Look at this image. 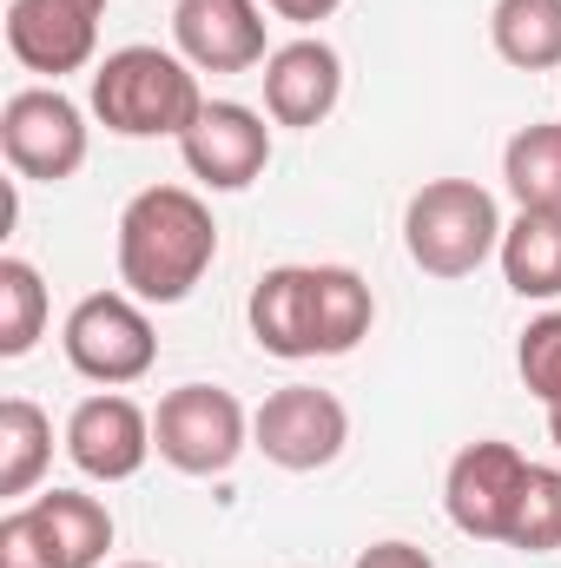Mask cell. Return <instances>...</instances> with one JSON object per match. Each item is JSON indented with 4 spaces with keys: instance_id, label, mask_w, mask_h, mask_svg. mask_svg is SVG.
<instances>
[{
    "instance_id": "1",
    "label": "cell",
    "mask_w": 561,
    "mask_h": 568,
    "mask_svg": "<svg viewBox=\"0 0 561 568\" xmlns=\"http://www.w3.org/2000/svg\"><path fill=\"white\" fill-rule=\"evenodd\" d=\"M218 258L212 205L185 185H145L120 212V284L140 304H185Z\"/></svg>"
},
{
    "instance_id": "2",
    "label": "cell",
    "mask_w": 561,
    "mask_h": 568,
    "mask_svg": "<svg viewBox=\"0 0 561 568\" xmlns=\"http://www.w3.org/2000/svg\"><path fill=\"white\" fill-rule=\"evenodd\" d=\"M212 100L198 93V67L165 47H120L93 67V113L120 140H185Z\"/></svg>"
},
{
    "instance_id": "3",
    "label": "cell",
    "mask_w": 561,
    "mask_h": 568,
    "mask_svg": "<svg viewBox=\"0 0 561 568\" xmlns=\"http://www.w3.org/2000/svg\"><path fill=\"white\" fill-rule=\"evenodd\" d=\"M502 205L476 179H429L410 212H404V245L410 265L429 278H469L502 252Z\"/></svg>"
},
{
    "instance_id": "4",
    "label": "cell",
    "mask_w": 561,
    "mask_h": 568,
    "mask_svg": "<svg viewBox=\"0 0 561 568\" xmlns=\"http://www.w3.org/2000/svg\"><path fill=\"white\" fill-rule=\"evenodd\" d=\"M245 436H252L245 404L232 390H218V384H178L152 410V449L178 476H225L238 463Z\"/></svg>"
},
{
    "instance_id": "5",
    "label": "cell",
    "mask_w": 561,
    "mask_h": 568,
    "mask_svg": "<svg viewBox=\"0 0 561 568\" xmlns=\"http://www.w3.org/2000/svg\"><path fill=\"white\" fill-rule=\"evenodd\" d=\"M60 344H67V364H73L86 384H106V390L140 384L145 371L159 364L152 317L140 311L133 291H93V297H80V304L67 311Z\"/></svg>"
},
{
    "instance_id": "6",
    "label": "cell",
    "mask_w": 561,
    "mask_h": 568,
    "mask_svg": "<svg viewBox=\"0 0 561 568\" xmlns=\"http://www.w3.org/2000/svg\"><path fill=\"white\" fill-rule=\"evenodd\" d=\"M0 152L20 179L60 185L86 165V113L60 87H20L0 106Z\"/></svg>"
},
{
    "instance_id": "7",
    "label": "cell",
    "mask_w": 561,
    "mask_h": 568,
    "mask_svg": "<svg viewBox=\"0 0 561 568\" xmlns=\"http://www.w3.org/2000/svg\"><path fill=\"white\" fill-rule=\"evenodd\" d=\"M529 456L502 436H482V443H462L449 476H442V503H449V523L469 536V542H509V523H516V503H522V483H529Z\"/></svg>"
},
{
    "instance_id": "8",
    "label": "cell",
    "mask_w": 561,
    "mask_h": 568,
    "mask_svg": "<svg viewBox=\"0 0 561 568\" xmlns=\"http://www.w3.org/2000/svg\"><path fill=\"white\" fill-rule=\"evenodd\" d=\"M252 443H258L278 469L304 476V469H324V463L344 456V443H350V410H344L330 390H317V384H284V390H272V397L258 404Z\"/></svg>"
},
{
    "instance_id": "9",
    "label": "cell",
    "mask_w": 561,
    "mask_h": 568,
    "mask_svg": "<svg viewBox=\"0 0 561 568\" xmlns=\"http://www.w3.org/2000/svg\"><path fill=\"white\" fill-rule=\"evenodd\" d=\"M106 0H13L7 7V47L27 73H80L100 47Z\"/></svg>"
},
{
    "instance_id": "10",
    "label": "cell",
    "mask_w": 561,
    "mask_h": 568,
    "mask_svg": "<svg viewBox=\"0 0 561 568\" xmlns=\"http://www.w3.org/2000/svg\"><path fill=\"white\" fill-rule=\"evenodd\" d=\"M178 152H185V172L205 179L212 192H245L272 165V126H265V113H252L238 100H212L198 113V126L178 140Z\"/></svg>"
},
{
    "instance_id": "11",
    "label": "cell",
    "mask_w": 561,
    "mask_h": 568,
    "mask_svg": "<svg viewBox=\"0 0 561 568\" xmlns=\"http://www.w3.org/2000/svg\"><path fill=\"white\" fill-rule=\"evenodd\" d=\"M67 456L93 483H126V476H140L145 456H152V417L133 397L100 390V397L73 404V417H67Z\"/></svg>"
},
{
    "instance_id": "12",
    "label": "cell",
    "mask_w": 561,
    "mask_h": 568,
    "mask_svg": "<svg viewBox=\"0 0 561 568\" xmlns=\"http://www.w3.org/2000/svg\"><path fill=\"white\" fill-rule=\"evenodd\" d=\"M172 40L198 73H252L265 67V7L258 0H178Z\"/></svg>"
},
{
    "instance_id": "13",
    "label": "cell",
    "mask_w": 561,
    "mask_h": 568,
    "mask_svg": "<svg viewBox=\"0 0 561 568\" xmlns=\"http://www.w3.org/2000/svg\"><path fill=\"white\" fill-rule=\"evenodd\" d=\"M344 100V60L330 40L304 33L265 60V113L278 126H324Z\"/></svg>"
},
{
    "instance_id": "14",
    "label": "cell",
    "mask_w": 561,
    "mask_h": 568,
    "mask_svg": "<svg viewBox=\"0 0 561 568\" xmlns=\"http://www.w3.org/2000/svg\"><path fill=\"white\" fill-rule=\"evenodd\" d=\"M252 337L297 364V357H317V265H278L252 284Z\"/></svg>"
},
{
    "instance_id": "15",
    "label": "cell",
    "mask_w": 561,
    "mask_h": 568,
    "mask_svg": "<svg viewBox=\"0 0 561 568\" xmlns=\"http://www.w3.org/2000/svg\"><path fill=\"white\" fill-rule=\"evenodd\" d=\"M27 509H33V523H40V536H47V549H53L60 568H100L106 562L113 516H106L100 496H86V489H47Z\"/></svg>"
},
{
    "instance_id": "16",
    "label": "cell",
    "mask_w": 561,
    "mask_h": 568,
    "mask_svg": "<svg viewBox=\"0 0 561 568\" xmlns=\"http://www.w3.org/2000/svg\"><path fill=\"white\" fill-rule=\"evenodd\" d=\"M496 258L516 297H561V212H516Z\"/></svg>"
},
{
    "instance_id": "17",
    "label": "cell",
    "mask_w": 561,
    "mask_h": 568,
    "mask_svg": "<svg viewBox=\"0 0 561 568\" xmlns=\"http://www.w3.org/2000/svg\"><path fill=\"white\" fill-rule=\"evenodd\" d=\"M489 40L509 67L522 73H555L561 67V0H496Z\"/></svg>"
},
{
    "instance_id": "18",
    "label": "cell",
    "mask_w": 561,
    "mask_h": 568,
    "mask_svg": "<svg viewBox=\"0 0 561 568\" xmlns=\"http://www.w3.org/2000/svg\"><path fill=\"white\" fill-rule=\"evenodd\" d=\"M377 297L350 265H317V357H344L370 337Z\"/></svg>"
},
{
    "instance_id": "19",
    "label": "cell",
    "mask_w": 561,
    "mask_h": 568,
    "mask_svg": "<svg viewBox=\"0 0 561 568\" xmlns=\"http://www.w3.org/2000/svg\"><path fill=\"white\" fill-rule=\"evenodd\" d=\"M502 179L522 212H561V126L536 120L502 145Z\"/></svg>"
},
{
    "instance_id": "20",
    "label": "cell",
    "mask_w": 561,
    "mask_h": 568,
    "mask_svg": "<svg viewBox=\"0 0 561 568\" xmlns=\"http://www.w3.org/2000/svg\"><path fill=\"white\" fill-rule=\"evenodd\" d=\"M47 463H53V424H47V410L27 404V397H7L0 404V496L20 503L47 476Z\"/></svg>"
},
{
    "instance_id": "21",
    "label": "cell",
    "mask_w": 561,
    "mask_h": 568,
    "mask_svg": "<svg viewBox=\"0 0 561 568\" xmlns=\"http://www.w3.org/2000/svg\"><path fill=\"white\" fill-rule=\"evenodd\" d=\"M47 331V284L27 258H0V357H27Z\"/></svg>"
},
{
    "instance_id": "22",
    "label": "cell",
    "mask_w": 561,
    "mask_h": 568,
    "mask_svg": "<svg viewBox=\"0 0 561 568\" xmlns=\"http://www.w3.org/2000/svg\"><path fill=\"white\" fill-rule=\"evenodd\" d=\"M509 549H522V556L561 549V469H549V463L529 469L522 503H516V523H509Z\"/></svg>"
},
{
    "instance_id": "23",
    "label": "cell",
    "mask_w": 561,
    "mask_h": 568,
    "mask_svg": "<svg viewBox=\"0 0 561 568\" xmlns=\"http://www.w3.org/2000/svg\"><path fill=\"white\" fill-rule=\"evenodd\" d=\"M516 371H522L529 397H542V410H561V311H542V317L522 331Z\"/></svg>"
},
{
    "instance_id": "24",
    "label": "cell",
    "mask_w": 561,
    "mask_h": 568,
    "mask_svg": "<svg viewBox=\"0 0 561 568\" xmlns=\"http://www.w3.org/2000/svg\"><path fill=\"white\" fill-rule=\"evenodd\" d=\"M0 568H60L47 536H40V523H33V509H7L0 516Z\"/></svg>"
},
{
    "instance_id": "25",
    "label": "cell",
    "mask_w": 561,
    "mask_h": 568,
    "mask_svg": "<svg viewBox=\"0 0 561 568\" xmlns=\"http://www.w3.org/2000/svg\"><path fill=\"white\" fill-rule=\"evenodd\" d=\"M357 568H436V562L422 556L417 542H370V549L357 556Z\"/></svg>"
},
{
    "instance_id": "26",
    "label": "cell",
    "mask_w": 561,
    "mask_h": 568,
    "mask_svg": "<svg viewBox=\"0 0 561 568\" xmlns=\"http://www.w3.org/2000/svg\"><path fill=\"white\" fill-rule=\"evenodd\" d=\"M265 7H272L278 20H297V27H310V20H330L344 0H265Z\"/></svg>"
},
{
    "instance_id": "27",
    "label": "cell",
    "mask_w": 561,
    "mask_h": 568,
    "mask_svg": "<svg viewBox=\"0 0 561 568\" xmlns=\"http://www.w3.org/2000/svg\"><path fill=\"white\" fill-rule=\"evenodd\" d=\"M549 436H555V449H561V410H549Z\"/></svg>"
},
{
    "instance_id": "28",
    "label": "cell",
    "mask_w": 561,
    "mask_h": 568,
    "mask_svg": "<svg viewBox=\"0 0 561 568\" xmlns=\"http://www.w3.org/2000/svg\"><path fill=\"white\" fill-rule=\"evenodd\" d=\"M120 568H159V562H120Z\"/></svg>"
}]
</instances>
